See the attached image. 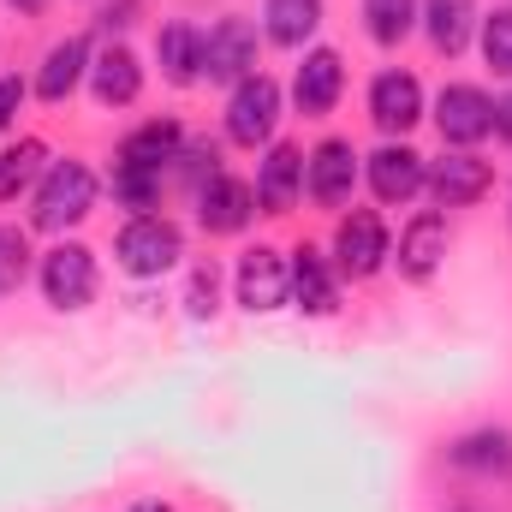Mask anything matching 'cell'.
<instances>
[{
    "mask_svg": "<svg viewBox=\"0 0 512 512\" xmlns=\"http://www.w3.org/2000/svg\"><path fill=\"white\" fill-rule=\"evenodd\" d=\"M161 191V173H143V167H114V197L131 209H149Z\"/></svg>",
    "mask_w": 512,
    "mask_h": 512,
    "instance_id": "obj_29",
    "label": "cell"
},
{
    "mask_svg": "<svg viewBox=\"0 0 512 512\" xmlns=\"http://www.w3.org/2000/svg\"><path fill=\"white\" fill-rule=\"evenodd\" d=\"M155 60H161V72H167L173 84H197V78H203V36H197L191 24H167V30L155 36Z\"/></svg>",
    "mask_w": 512,
    "mask_h": 512,
    "instance_id": "obj_22",
    "label": "cell"
},
{
    "mask_svg": "<svg viewBox=\"0 0 512 512\" xmlns=\"http://www.w3.org/2000/svg\"><path fill=\"white\" fill-rule=\"evenodd\" d=\"M459 471H512V435L507 429H477L447 453Z\"/></svg>",
    "mask_w": 512,
    "mask_h": 512,
    "instance_id": "obj_24",
    "label": "cell"
},
{
    "mask_svg": "<svg viewBox=\"0 0 512 512\" xmlns=\"http://www.w3.org/2000/svg\"><path fill=\"white\" fill-rule=\"evenodd\" d=\"M84 78H90V42H84V36H66V42L48 48L42 72H36V96H42V102H66Z\"/></svg>",
    "mask_w": 512,
    "mask_h": 512,
    "instance_id": "obj_17",
    "label": "cell"
},
{
    "mask_svg": "<svg viewBox=\"0 0 512 512\" xmlns=\"http://www.w3.org/2000/svg\"><path fill=\"white\" fill-rule=\"evenodd\" d=\"M90 203H96V173L84 161H54L48 179H42V191H36V227L60 233L72 221H84Z\"/></svg>",
    "mask_w": 512,
    "mask_h": 512,
    "instance_id": "obj_1",
    "label": "cell"
},
{
    "mask_svg": "<svg viewBox=\"0 0 512 512\" xmlns=\"http://www.w3.org/2000/svg\"><path fill=\"white\" fill-rule=\"evenodd\" d=\"M334 256H340V274L370 280V274L382 268V256H387L382 215H376V209H352V215L340 221V233H334Z\"/></svg>",
    "mask_w": 512,
    "mask_h": 512,
    "instance_id": "obj_8",
    "label": "cell"
},
{
    "mask_svg": "<svg viewBox=\"0 0 512 512\" xmlns=\"http://www.w3.org/2000/svg\"><path fill=\"white\" fill-rule=\"evenodd\" d=\"M42 161H48V149H42L36 137L12 143V149L0 155V203H12L18 191H30V185H36V173H42Z\"/></svg>",
    "mask_w": 512,
    "mask_h": 512,
    "instance_id": "obj_25",
    "label": "cell"
},
{
    "mask_svg": "<svg viewBox=\"0 0 512 512\" xmlns=\"http://www.w3.org/2000/svg\"><path fill=\"white\" fill-rule=\"evenodd\" d=\"M131 12H137V0H114V6L102 12V24H108V30H114V24H131Z\"/></svg>",
    "mask_w": 512,
    "mask_h": 512,
    "instance_id": "obj_32",
    "label": "cell"
},
{
    "mask_svg": "<svg viewBox=\"0 0 512 512\" xmlns=\"http://www.w3.org/2000/svg\"><path fill=\"white\" fill-rule=\"evenodd\" d=\"M429 191H435V203L441 209H465V203H477V197H489V185H495V173H489V161H477V155H441V161H429V179H423Z\"/></svg>",
    "mask_w": 512,
    "mask_h": 512,
    "instance_id": "obj_11",
    "label": "cell"
},
{
    "mask_svg": "<svg viewBox=\"0 0 512 512\" xmlns=\"http://www.w3.org/2000/svg\"><path fill=\"white\" fill-rule=\"evenodd\" d=\"M292 298H298V310H310V316H334V304H340L334 268L322 262V251H310V245L292 256Z\"/></svg>",
    "mask_w": 512,
    "mask_h": 512,
    "instance_id": "obj_20",
    "label": "cell"
},
{
    "mask_svg": "<svg viewBox=\"0 0 512 512\" xmlns=\"http://www.w3.org/2000/svg\"><path fill=\"white\" fill-rule=\"evenodd\" d=\"M30 274V239L18 227H0V292H12Z\"/></svg>",
    "mask_w": 512,
    "mask_h": 512,
    "instance_id": "obj_27",
    "label": "cell"
},
{
    "mask_svg": "<svg viewBox=\"0 0 512 512\" xmlns=\"http://www.w3.org/2000/svg\"><path fill=\"white\" fill-rule=\"evenodd\" d=\"M364 24L382 48H399L417 24V0H364Z\"/></svg>",
    "mask_w": 512,
    "mask_h": 512,
    "instance_id": "obj_26",
    "label": "cell"
},
{
    "mask_svg": "<svg viewBox=\"0 0 512 512\" xmlns=\"http://www.w3.org/2000/svg\"><path fill=\"white\" fill-rule=\"evenodd\" d=\"M114 256H120V268H126V274L149 280V274H167V268L185 256V239H179V227H173L167 215H137L126 233H120Z\"/></svg>",
    "mask_w": 512,
    "mask_h": 512,
    "instance_id": "obj_2",
    "label": "cell"
},
{
    "mask_svg": "<svg viewBox=\"0 0 512 512\" xmlns=\"http://www.w3.org/2000/svg\"><path fill=\"white\" fill-rule=\"evenodd\" d=\"M274 126H280V84L262 78V72H251V78L233 90V102H227V137L245 143V149H256V143L274 137Z\"/></svg>",
    "mask_w": 512,
    "mask_h": 512,
    "instance_id": "obj_4",
    "label": "cell"
},
{
    "mask_svg": "<svg viewBox=\"0 0 512 512\" xmlns=\"http://www.w3.org/2000/svg\"><path fill=\"white\" fill-rule=\"evenodd\" d=\"M441 256H447V221L435 215V209H423L405 233H399V274L405 280H435V268H441Z\"/></svg>",
    "mask_w": 512,
    "mask_h": 512,
    "instance_id": "obj_14",
    "label": "cell"
},
{
    "mask_svg": "<svg viewBox=\"0 0 512 512\" xmlns=\"http://www.w3.org/2000/svg\"><path fill=\"white\" fill-rule=\"evenodd\" d=\"M352 185H358V149L346 137H322L304 155V191L322 209H340V203H352Z\"/></svg>",
    "mask_w": 512,
    "mask_h": 512,
    "instance_id": "obj_3",
    "label": "cell"
},
{
    "mask_svg": "<svg viewBox=\"0 0 512 512\" xmlns=\"http://www.w3.org/2000/svg\"><path fill=\"white\" fill-rule=\"evenodd\" d=\"M298 191H304V155H298L292 143H274V149L262 155V179H256V203H262L268 215H286V209L298 203Z\"/></svg>",
    "mask_w": 512,
    "mask_h": 512,
    "instance_id": "obj_16",
    "label": "cell"
},
{
    "mask_svg": "<svg viewBox=\"0 0 512 512\" xmlns=\"http://www.w3.org/2000/svg\"><path fill=\"white\" fill-rule=\"evenodd\" d=\"M292 298V262L280 251H268V245H256V251L239 256V304L245 310H280Z\"/></svg>",
    "mask_w": 512,
    "mask_h": 512,
    "instance_id": "obj_7",
    "label": "cell"
},
{
    "mask_svg": "<svg viewBox=\"0 0 512 512\" xmlns=\"http://www.w3.org/2000/svg\"><path fill=\"white\" fill-rule=\"evenodd\" d=\"M256 72V24L251 18H221L203 36V78L215 84H245Z\"/></svg>",
    "mask_w": 512,
    "mask_h": 512,
    "instance_id": "obj_5",
    "label": "cell"
},
{
    "mask_svg": "<svg viewBox=\"0 0 512 512\" xmlns=\"http://www.w3.org/2000/svg\"><path fill=\"white\" fill-rule=\"evenodd\" d=\"M179 149H185V131L173 126V120H149V126H137L126 143H120V167L161 173L167 161H179Z\"/></svg>",
    "mask_w": 512,
    "mask_h": 512,
    "instance_id": "obj_19",
    "label": "cell"
},
{
    "mask_svg": "<svg viewBox=\"0 0 512 512\" xmlns=\"http://www.w3.org/2000/svg\"><path fill=\"white\" fill-rule=\"evenodd\" d=\"M435 126L447 143H477L495 131V102L477 90V84H447L441 102H435Z\"/></svg>",
    "mask_w": 512,
    "mask_h": 512,
    "instance_id": "obj_9",
    "label": "cell"
},
{
    "mask_svg": "<svg viewBox=\"0 0 512 512\" xmlns=\"http://www.w3.org/2000/svg\"><path fill=\"white\" fill-rule=\"evenodd\" d=\"M251 209H256V191L233 173H209V185L197 191V215H203L209 233H239L251 221Z\"/></svg>",
    "mask_w": 512,
    "mask_h": 512,
    "instance_id": "obj_13",
    "label": "cell"
},
{
    "mask_svg": "<svg viewBox=\"0 0 512 512\" xmlns=\"http://www.w3.org/2000/svg\"><path fill=\"white\" fill-rule=\"evenodd\" d=\"M495 131L512 143V96H501V102H495Z\"/></svg>",
    "mask_w": 512,
    "mask_h": 512,
    "instance_id": "obj_33",
    "label": "cell"
},
{
    "mask_svg": "<svg viewBox=\"0 0 512 512\" xmlns=\"http://www.w3.org/2000/svg\"><path fill=\"white\" fill-rule=\"evenodd\" d=\"M262 30H268V42H280V48H304L310 36H316V24H322V0H268L262 6Z\"/></svg>",
    "mask_w": 512,
    "mask_h": 512,
    "instance_id": "obj_23",
    "label": "cell"
},
{
    "mask_svg": "<svg viewBox=\"0 0 512 512\" xmlns=\"http://www.w3.org/2000/svg\"><path fill=\"white\" fill-rule=\"evenodd\" d=\"M340 90H346V66H340V54L334 48H310L304 54V66H298V78H292V102H298V114H328L334 102H340Z\"/></svg>",
    "mask_w": 512,
    "mask_h": 512,
    "instance_id": "obj_12",
    "label": "cell"
},
{
    "mask_svg": "<svg viewBox=\"0 0 512 512\" xmlns=\"http://www.w3.org/2000/svg\"><path fill=\"white\" fill-rule=\"evenodd\" d=\"M18 108H24V78H0V131L12 126Z\"/></svg>",
    "mask_w": 512,
    "mask_h": 512,
    "instance_id": "obj_31",
    "label": "cell"
},
{
    "mask_svg": "<svg viewBox=\"0 0 512 512\" xmlns=\"http://www.w3.org/2000/svg\"><path fill=\"white\" fill-rule=\"evenodd\" d=\"M370 120L382 131H411L423 120V84L411 72H382L370 84Z\"/></svg>",
    "mask_w": 512,
    "mask_h": 512,
    "instance_id": "obj_15",
    "label": "cell"
},
{
    "mask_svg": "<svg viewBox=\"0 0 512 512\" xmlns=\"http://www.w3.org/2000/svg\"><path fill=\"white\" fill-rule=\"evenodd\" d=\"M215 286H221V274H215V262L191 274V292H185V304H191V316H215Z\"/></svg>",
    "mask_w": 512,
    "mask_h": 512,
    "instance_id": "obj_30",
    "label": "cell"
},
{
    "mask_svg": "<svg viewBox=\"0 0 512 512\" xmlns=\"http://www.w3.org/2000/svg\"><path fill=\"white\" fill-rule=\"evenodd\" d=\"M471 24H477V6L471 0H423V30L435 42V54H459L471 42Z\"/></svg>",
    "mask_w": 512,
    "mask_h": 512,
    "instance_id": "obj_21",
    "label": "cell"
},
{
    "mask_svg": "<svg viewBox=\"0 0 512 512\" xmlns=\"http://www.w3.org/2000/svg\"><path fill=\"white\" fill-rule=\"evenodd\" d=\"M483 60L495 72H512V6H501L495 18H483Z\"/></svg>",
    "mask_w": 512,
    "mask_h": 512,
    "instance_id": "obj_28",
    "label": "cell"
},
{
    "mask_svg": "<svg viewBox=\"0 0 512 512\" xmlns=\"http://www.w3.org/2000/svg\"><path fill=\"white\" fill-rule=\"evenodd\" d=\"M12 6H18V12H42L48 0H12Z\"/></svg>",
    "mask_w": 512,
    "mask_h": 512,
    "instance_id": "obj_34",
    "label": "cell"
},
{
    "mask_svg": "<svg viewBox=\"0 0 512 512\" xmlns=\"http://www.w3.org/2000/svg\"><path fill=\"white\" fill-rule=\"evenodd\" d=\"M131 512H173L167 501H143V507H131Z\"/></svg>",
    "mask_w": 512,
    "mask_h": 512,
    "instance_id": "obj_35",
    "label": "cell"
},
{
    "mask_svg": "<svg viewBox=\"0 0 512 512\" xmlns=\"http://www.w3.org/2000/svg\"><path fill=\"white\" fill-rule=\"evenodd\" d=\"M42 292L54 310H84L96 298V256L84 245H54L42 256Z\"/></svg>",
    "mask_w": 512,
    "mask_h": 512,
    "instance_id": "obj_6",
    "label": "cell"
},
{
    "mask_svg": "<svg viewBox=\"0 0 512 512\" xmlns=\"http://www.w3.org/2000/svg\"><path fill=\"white\" fill-rule=\"evenodd\" d=\"M90 90H96L102 108H126V102H137V90H143V66H137V54H131V48H108V54H96V60H90Z\"/></svg>",
    "mask_w": 512,
    "mask_h": 512,
    "instance_id": "obj_18",
    "label": "cell"
},
{
    "mask_svg": "<svg viewBox=\"0 0 512 512\" xmlns=\"http://www.w3.org/2000/svg\"><path fill=\"white\" fill-rule=\"evenodd\" d=\"M364 173H370V191L393 209V203H411V197L423 191L429 161H423L417 149H405V143H387V149H376V155L364 161Z\"/></svg>",
    "mask_w": 512,
    "mask_h": 512,
    "instance_id": "obj_10",
    "label": "cell"
}]
</instances>
